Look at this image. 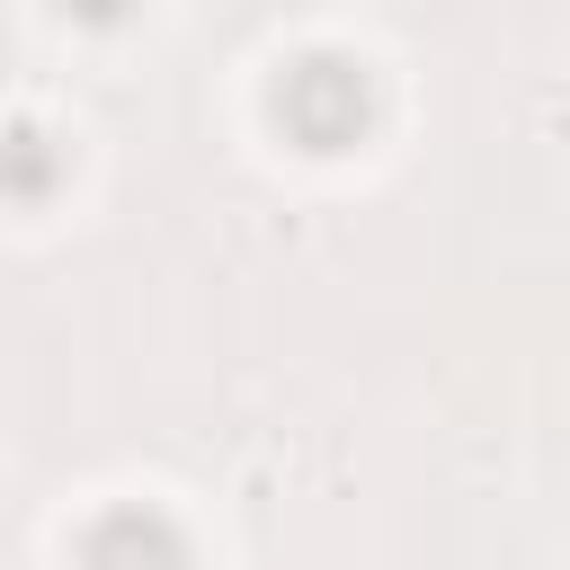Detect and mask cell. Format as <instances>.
<instances>
[{"label": "cell", "instance_id": "obj_1", "mask_svg": "<svg viewBox=\"0 0 570 570\" xmlns=\"http://www.w3.org/2000/svg\"><path fill=\"white\" fill-rule=\"evenodd\" d=\"M267 116L285 125L294 151H321V160H330V151H356V142L374 134V116H383L374 62L347 53V45H312V53H294V62L276 71Z\"/></svg>", "mask_w": 570, "mask_h": 570}, {"label": "cell", "instance_id": "obj_2", "mask_svg": "<svg viewBox=\"0 0 570 570\" xmlns=\"http://www.w3.org/2000/svg\"><path fill=\"white\" fill-rule=\"evenodd\" d=\"M80 570H187V534H178L169 508L125 499V508L89 517V534H80Z\"/></svg>", "mask_w": 570, "mask_h": 570}, {"label": "cell", "instance_id": "obj_3", "mask_svg": "<svg viewBox=\"0 0 570 570\" xmlns=\"http://www.w3.org/2000/svg\"><path fill=\"white\" fill-rule=\"evenodd\" d=\"M45 169H53L45 134H36V125H18V196H45Z\"/></svg>", "mask_w": 570, "mask_h": 570}, {"label": "cell", "instance_id": "obj_4", "mask_svg": "<svg viewBox=\"0 0 570 570\" xmlns=\"http://www.w3.org/2000/svg\"><path fill=\"white\" fill-rule=\"evenodd\" d=\"M71 18H89V27H107V18H125V0H71Z\"/></svg>", "mask_w": 570, "mask_h": 570}]
</instances>
